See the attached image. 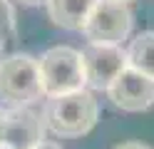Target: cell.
<instances>
[{"instance_id": "obj_1", "label": "cell", "mask_w": 154, "mask_h": 149, "mask_svg": "<svg viewBox=\"0 0 154 149\" xmlns=\"http://www.w3.org/2000/svg\"><path fill=\"white\" fill-rule=\"evenodd\" d=\"M42 124L47 132L62 139H77L92 132L100 117V104L90 89L60 95V97H45L42 107Z\"/></svg>"}, {"instance_id": "obj_2", "label": "cell", "mask_w": 154, "mask_h": 149, "mask_svg": "<svg viewBox=\"0 0 154 149\" xmlns=\"http://www.w3.org/2000/svg\"><path fill=\"white\" fill-rule=\"evenodd\" d=\"M42 79L37 57L27 52H13L0 62V99L8 107H30L42 99Z\"/></svg>"}, {"instance_id": "obj_3", "label": "cell", "mask_w": 154, "mask_h": 149, "mask_svg": "<svg viewBox=\"0 0 154 149\" xmlns=\"http://www.w3.org/2000/svg\"><path fill=\"white\" fill-rule=\"evenodd\" d=\"M37 65H40L45 97H60L85 89V70L80 50L70 45H55L47 52H42Z\"/></svg>"}, {"instance_id": "obj_4", "label": "cell", "mask_w": 154, "mask_h": 149, "mask_svg": "<svg viewBox=\"0 0 154 149\" xmlns=\"http://www.w3.org/2000/svg\"><path fill=\"white\" fill-rule=\"evenodd\" d=\"M134 25V15L127 3L119 0H97V5L92 8L87 23L82 27V35L87 37V42L97 45H122L124 40H129Z\"/></svg>"}, {"instance_id": "obj_5", "label": "cell", "mask_w": 154, "mask_h": 149, "mask_svg": "<svg viewBox=\"0 0 154 149\" xmlns=\"http://www.w3.org/2000/svg\"><path fill=\"white\" fill-rule=\"evenodd\" d=\"M82 70H85V87L104 89L119 77V72L127 67V52L122 45H97L87 42L82 50Z\"/></svg>"}, {"instance_id": "obj_6", "label": "cell", "mask_w": 154, "mask_h": 149, "mask_svg": "<svg viewBox=\"0 0 154 149\" xmlns=\"http://www.w3.org/2000/svg\"><path fill=\"white\" fill-rule=\"evenodd\" d=\"M107 97L122 112H147L154 104V79L132 67H124L107 87Z\"/></svg>"}, {"instance_id": "obj_7", "label": "cell", "mask_w": 154, "mask_h": 149, "mask_svg": "<svg viewBox=\"0 0 154 149\" xmlns=\"http://www.w3.org/2000/svg\"><path fill=\"white\" fill-rule=\"evenodd\" d=\"M40 142H45L42 117L30 107H8L5 109L3 147H8V149H32Z\"/></svg>"}, {"instance_id": "obj_8", "label": "cell", "mask_w": 154, "mask_h": 149, "mask_svg": "<svg viewBox=\"0 0 154 149\" xmlns=\"http://www.w3.org/2000/svg\"><path fill=\"white\" fill-rule=\"evenodd\" d=\"M94 5H97V0H47L45 3L47 17L57 27L80 30V33H82V27L87 23V17H90Z\"/></svg>"}, {"instance_id": "obj_9", "label": "cell", "mask_w": 154, "mask_h": 149, "mask_svg": "<svg viewBox=\"0 0 154 149\" xmlns=\"http://www.w3.org/2000/svg\"><path fill=\"white\" fill-rule=\"evenodd\" d=\"M124 52H127V67L154 79V30L134 35Z\"/></svg>"}, {"instance_id": "obj_10", "label": "cell", "mask_w": 154, "mask_h": 149, "mask_svg": "<svg viewBox=\"0 0 154 149\" xmlns=\"http://www.w3.org/2000/svg\"><path fill=\"white\" fill-rule=\"evenodd\" d=\"M17 40V20H15V8L10 0H0V50L10 47Z\"/></svg>"}, {"instance_id": "obj_11", "label": "cell", "mask_w": 154, "mask_h": 149, "mask_svg": "<svg viewBox=\"0 0 154 149\" xmlns=\"http://www.w3.org/2000/svg\"><path fill=\"white\" fill-rule=\"evenodd\" d=\"M114 149H152V147L142 144V142H124V144H117Z\"/></svg>"}, {"instance_id": "obj_12", "label": "cell", "mask_w": 154, "mask_h": 149, "mask_svg": "<svg viewBox=\"0 0 154 149\" xmlns=\"http://www.w3.org/2000/svg\"><path fill=\"white\" fill-rule=\"evenodd\" d=\"M32 149H62V147L57 144V142H47V139H45V142H40V144L32 147Z\"/></svg>"}, {"instance_id": "obj_13", "label": "cell", "mask_w": 154, "mask_h": 149, "mask_svg": "<svg viewBox=\"0 0 154 149\" xmlns=\"http://www.w3.org/2000/svg\"><path fill=\"white\" fill-rule=\"evenodd\" d=\"M3 129H5V109L0 107V144H3Z\"/></svg>"}, {"instance_id": "obj_14", "label": "cell", "mask_w": 154, "mask_h": 149, "mask_svg": "<svg viewBox=\"0 0 154 149\" xmlns=\"http://www.w3.org/2000/svg\"><path fill=\"white\" fill-rule=\"evenodd\" d=\"M20 3L23 5H45L47 0H20Z\"/></svg>"}, {"instance_id": "obj_15", "label": "cell", "mask_w": 154, "mask_h": 149, "mask_svg": "<svg viewBox=\"0 0 154 149\" xmlns=\"http://www.w3.org/2000/svg\"><path fill=\"white\" fill-rule=\"evenodd\" d=\"M119 3H127V5H129V3H134V0H119Z\"/></svg>"}, {"instance_id": "obj_16", "label": "cell", "mask_w": 154, "mask_h": 149, "mask_svg": "<svg viewBox=\"0 0 154 149\" xmlns=\"http://www.w3.org/2000/svg\"><path fill=\"white\" fill-rule=\"evenodd\" d=\"M0 62H3V50H0Z\"/></svg>"}, {"instance_id": "obj_17", "label": "cell", "mask_w": 154, "mask_h": 149, "mask_svg": "<svg viewBox=\"0 0 154 149\" xmlns=\"http://www.w3.org/2000/svg\"><path fill=\"white\" fill-rule=\"evenodd\" d=\"M0 149H8V147H3V144H0Z\"/></svg>"}]
</instances>
